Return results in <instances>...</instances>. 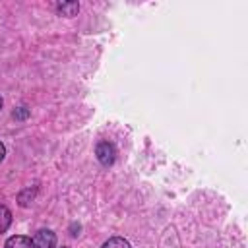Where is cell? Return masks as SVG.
Returning <instances> with one entry per match:
<instances>
[{
    "instance_id": "cell-5",
    "label": "cell",
    "mask_w": 248,
    "mask_h": 248,
    "mask_svg": "<svg viewBox=\"0 0 248 248\" xmlns=\"http://www.w3.org/2000/svg\"><path fill=\"white\" fill-rule=\"evenodd\" d=\"M10 225H12V213H10V209L6 205L0 203V234L6 232Z\"/></svg>"
},
{
    "instance_id": "cell-1",
    "label": "cell",
    "mask_w": 248,
    "mask_h": 248,
    "mask_svg": "<svg viewBox=\"0 0 248 248\" xmlns=\"http://www.w3.org/2000/svg\"><path fill=\"white\" fill-rule=\"evenodd\" d=\"M95 155H97V159H99V163L103 167H110L114 163V159H116V149L108 141H99L97 147H95Z\"/></svg>"
},
{
    "instance_id": "cell-3",
    "label": "cell",
    "mask_w": 248,
    "mask_h": 248,
    "mask_svg": "<svg viewBox=\"0 0 248 248\" xmlns=\"http://www.w3.org/2000/svg\"><path fill=\"white\" fill-rule=\"evenodd\" d=\"M33 242L29 236H23V234H16V236H10L4 244V248H31Z\"/></svg>"
},
{
    "instance_id": "cell-7",
    "label": "cell",
    "mask_w": 248,
    "mask_h": 248,
    "mask_svg": "<svg viewBox=\"0 0 248 248\" xmlns=\"http://www.w3.org/2000/svg\"><path fill=\"white\" fill-rule=\"evenodd\" d=\"M35 192H37V188H27V190H23V192H19V196H17V202H19V205H29V202L33 200V196H35Z\"/></svg>"
},
{
    "instance_id": "cell-6",
    "label": "cell",
    "mask_w": 248,
    "mask_h": 248,
    "mask_svg": "<svg viewBox=\"0 0 248 248\" xmlns=\"http://www.w3.org/2000/svg\"><path fill=\"white\" fill-rule=\"evenodd\" d=\"M103 248H132V246H130V242H128L126 238H122V236H112V238H108V240L103 244Z\"/></svg>"
},
{
    "instance_id": "cell-4",
    "label": "cell",
    "mask_w": 248,
    "mask_h": 248,
    "mask_svg": "<svg viewBox=\"0 0 248 248\" xmlns=\"http://www.w3.org/2000/svg\"><path fill=\"white\" fill-rule=\"evenodd\" d=\"M56 12H58V16L74 17V16H78V12H79V4H78V2H62V4L56 6Z\"/></svg>"
},
{
    "instance_id": "cell-2",
    "label": "cell",
    "mask_w": 248,
    "mask_h": 248,
    "mask_svg": "<svg viewBox=\"0 0 248 248\" xmlns=\"http://www.w3.org/2000/svg\"><path fill=\"white\" fill-rule=\"evenodd\" d=\"M31 242H33V248H54L56 236H54V232L50 229H41V231L35 232Z\"/></svg>"
},
{
    "instance_id": "cell-10",
    "label": "cell",
    "mask_w": 248,
    "mask_h": 248,
    "mask_svg": "<svg viewBox=\"0 0 248 248\" xmlns=\"http://www.w3.org/2000/svg\"><path fill=\"white\" fill-rule=\"evenodd\" d=\"M0 108H2V97H0Z\"/></svg>"
},
{
    "instance_id": "cell-9",
    "label": "cell",
    "mask_w": 248,
    "mask_h": 248,
    "mask_svg": "<svg viewBox=\"0 0 248 248\" xmlns=\"http://www.w3.org/2000/svg\"><path fill=\"white\" fill-rule=\"evenodd\" d=\"M4 155H6V147H4V143L0 141V161L4 159Z\"/></svg>"
},
{
    "instance_id": "cell-8",
    "label": "cell",
    "mask_w": 248,
    "mask_h": 248,
    "mask_svg": "<svg viewBox=\"0 0 248 248\" xmlns=\"http://www.w3.org/2000/svg\"><path fill=\"white\" fill-rule=\"evenodd\" d=\"M29 116V108L27 107H17L16 110H14V118L16 120H25Z\"/></svg>"
},
{
    "instance_id": "cell-11",
    "label": "cell",
    "mask_w": 248,
    "mask_h": 248,
    "mask_svg": "<svg viewBox=\"0 0 248 248\" xmlns=\"http://www.w3.org/2000/svg\"><path fill=\"white\" fill-rule=\"evenodd\" d=\"M62 248H68V246H62Z\"/></svg>"
}]
</instances>
